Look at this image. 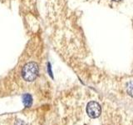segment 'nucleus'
I'll return each mask as SVG.
<instances>
[{"instance_id":"20e7f679","label":"nucleus","mask_w":133,"mask_h":125,"mask_svg":"<svg viewBox=\"0 0 133 125\" xmlns=\"http://www.w3.org/2000/svg\"><path fill=\"white\" fill-rule=\"evenodd\" d=\"M15 125H26V123L21 120H17L15 122Z\"/></svg>"},{"instance_id":"7ed1b4c3","label":"nucleus","mask_w":133,"mask_h":125,"mask_svg":"<svg viewBox=\"0 0 133 125\" xmlns=\"http://www.w3.org/2000/svg\"><path fill=\"white\" fill-rule=\"evenodd\" d=\"M23 103L25 107H27V108L31 107L32 103V96L29 93L24 94L23 96Z\"/></svg>"},{"instance_id":"f03ea898","label":"nucleus","mask_w":133,"mask_h":125,"mask_svg":"<svg viewBox=\"0 0 133 125\" xmlns=\"http://www.w3.org/2000/svg\"><path fill=\"white\" fill-rule=\"evenodd\" d=\"M101 112H102V108L98 103L92 101L88 103V104H87V113L90 118H98L100 114H101Z\"/></svg>"},{"instance_id":"f257e3e1","label":"nucleus","mask_w":133,"mask_h":125,"mask_svg":"<svg viewBox=\"0 0 133 125\" xmlns=\"http://www.w3.org/2000/svg\"><path fill=\"white\" fill-rule=\"evenodd\" d=\"M38 74V66L36 63H28L25 64L22 70V75L24 80L27 82L34 81Z\"/></svg>"},{"instance_id":"39448f33","label":"nucleus","mask_w":133,"mask_h":125,"mask_svg":"<svg viewBox=\"0 0 133 125\" xmlns=\"http://www.w3.org/2000/svg\"><path fill=\"white\" fill-rule=\"evenodd\" d=\"M114 1H116V2H118V1H121V0H114Z\"/></svg>"}]
</instances>
